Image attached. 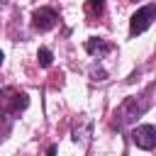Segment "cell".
Here are the masks:
<instances>
[{"mask_svg":"<svg viewBox=\"0 0 156 156\" xmlns=\"http://www.w3.org/2000/svg\"><path fill=\"white\" fill-rule=\"evenodd\" d=\"M149 93H151V88H149L144 95H132V98L124 100V105H122L119 112H117V117H119L117 124H119V127L134 122L136 117H141V115L146 112V107H149Z\"/></svg>","mask_w":156,"mask_h":156,"instance_id":"obj_1","label":"cell"},{"mask_svg":"<svg viewBox=\"0 0 156 156\" xmlns=\"http://www.w3.org/2000/svg\"><path fill=\"white\" fill-rule=\"evenodd\" d=\"M27 105H29V98H27L24 93L15 90V88H5V90L0 93V107H2V112H7V115H15V112L24 110Z\"/></svg>","mask_w":156,"mask_h":156,"instance_id":"obj_2","label":"cell"},{"mask_svg":"<svg viewBox=\"0 0 156 156\" xmlns=\"http://www.w3.org/2000/svg\"><path fill=\"white\" fill-rule=\"evenodd\" d=\"M156 20V5H144L141 10H136L132 15V22H129V34L136 37L141 32H146L151 27V22Z\"/></svg>","mask_w":156,"mask_h":156,"instance_id":"obj_3","label":"cell"},{"mask_svg":"<svg viewBox=\"0 0 156 156\" xmlns=\"http://www.w3.org/2000/svg\"><path fill=\"white\" fill-rule=\"evenodd\" d=\"M132 141H134L139 149L151 151V149L156 146V127H154V124H141V127H136V129L132 132Z\"/></svg>","mask_w":156,"mask_h":156,"instance_id":"obj_4","label":"cell"},{"mask_svg":"<svg viewBox=\"0 0 156 156\" xmlns=\"http://www.w3.org/2000/svg\"><path fill=\"white\" fill-rule=\"evenodd\" d=\"M56 12L51 10V7H39L34 15H32V24L39 29V32H46V29H51L54 24H56Z\"/></svg>","mask_w":156,"mask_h":156,"instance_id":"obj_5","label":"cell"},{"mask_svg":"<svg viewBox=\"0 0 156 156\" xmlns=\"http://www.w3.org/2000/svg\"><path fill=\"white\" fill-rule=\"evenodd\" d=\"M85 51H88L90 56H98V58H100V56H105V54L110 51V44H107L105 39H95V37H93V39L85 41Z\"/></svg>","mask_w":156,"mask_h":156,"instance_id":"obj_6","label":"cell"},{"mask_svg":"<svg viewBox=\"0 0 156 156\" xmlns=\"http://www.w3.org/2000/svg\"><path fill=\"white\" fill-rule=\"evenodd\" d=\"M37 61H39V66H51V61H54V56H51V51L46 49V46H41L39 51H37Z\"/></svg>","mask_w":156,"mask_h":156,"instance_id":"obj_7","label":"cell"},{"mask_svg":"<svg viewBox=\"0 0 156 156\" xmlns=\"http://www.w3.org/2000/svg\"><path fill=\"white\" fill-rule=\"evenodd\" d=\"M88 12L90 15H102L105 12V0H88Z\"/></svg>","mask_w":156,"mask_h":156,"instance_id":"obj_8","label":"cell"},{"mask_svg":"<svg viewBox=\"0 0 156 156\" xmlns=\"http://www.w3.org/2000/svg\"><path fill=\"white\" fill-rule=\"evenodd\" d=\"M88 136H90V124H88V122H85V127H83V129H78V127L73 129V139H76V141L80 139V141L85 144V141H88Z\"/></svg>","mask_w":156,"mask_h":156,"instance_id":"obj_9","label":"cell"},{"mask_svg":"<svg viewBox=\"0 0 156 156\" xmlns=\"http://www.w3.org/2000/svg\"><path fill=\"white\" fill-rule=\"evenodd\" d=\"M105 76H107V73H105L102 68H93V71H90V78H93V80H105Z\"/></svg>","mask_w":156,"mask_h":156,"instance_id":"obj_10","label":"cell"},{"mask_svg":"<svg viewBox=\"0 0 156 156\" xmlns=\"http://www.w3.org/2000/svg\"><path fill=\"white\" fill-rule=\"evenodd\" d=\"M0 63H2V51H0Z\"/></svg>","mask_w":156,"mask_h":156,"instance_id":"obj_11","label":"cell"}]
</instances>
